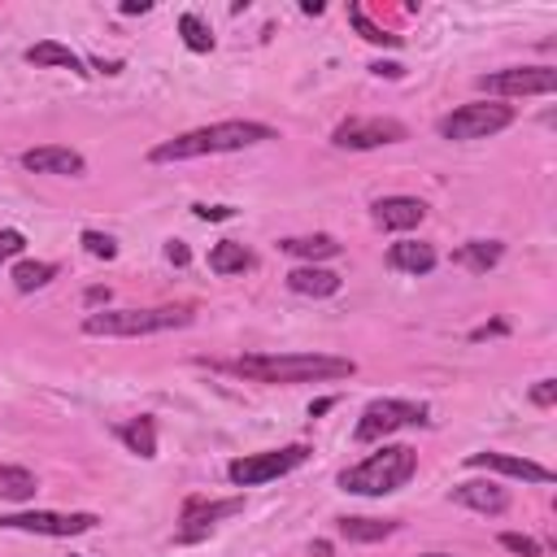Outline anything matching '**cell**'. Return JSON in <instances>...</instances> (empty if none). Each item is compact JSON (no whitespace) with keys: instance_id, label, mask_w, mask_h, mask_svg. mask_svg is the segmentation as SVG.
Instances as JSON below:
<instances>
[{"instance_id":"d6a6232c","label":"cell","mask_w":557,"mask_h":557,"mask_svg":"<svg viewBox=\"0 0 557 557\" xmlns=\"http://www.w3.org/2000/svg\"><path fill=\"white\" fill-rule=\"evenodd\" d=\"M165 257H170L174 265H187V261H191V252H187V244H183V239H170V244H165Z\"/></svg>"},{"instance_id":"ffe728a7","label":"cell","mask_w":557,"mask_h":557,"mask_svg":"<svg viewBox=\"0 0 557 557\" xmlns=\"http://www.w3.org/2000/svg\"><path fill=\"white\" fill-rule=\"evenodd\" d=\"M500 257H505V244H500V239H466V244L453 252V261L466 265L470 274H487Z\"/></svg>"},{"instance_id":"1f68e13d","label":"cell","mask_w":557,"mask_h":557,"mask_svg":"<svg viewBox=\"0 0 557 557\" xmlns=\"http://www.w3.org/2000/svg\"><path fill=\"white\" fill-rule=\"evenodd\" d=\"M191 213H196L200 222H226L235 209H231V205H191Z\"/></svg>"},{"instance_id":"f35d334b","label":"cell","mask_w":557,"mask_h":557,"mask_svg":"<svg viewBox=\"0 0 557 557\" xmlns=\"http://www.w3.org/2000/svg\"><path fill=\"white\" fill-rule=\"evenodd\" d=\"M331 405H335V400H331V396H326V400H313V405H309V418H318V413H326V409H331Z\"/></svg>"},{"instance_id":"4dcf8cb0","label":"cell","mask_w":557,"mask_h":557,"mask_svg":"<svg viewBox=\"0 0 557 557\" xmlns=\"http://www.w3.org/2000/svg\"><path fill=\"white\" fill-rule=\"evenodd\" d=\"M531 405L553 409V405H557V379H540V383L531 387Z\"/></svg>"},{"instance_id":"603a6c76","label":"cell","mask_w":557,"mask_h":557,"mask_svg":"<svg viewBox=\"0 0 557 557\" xmlns=\"http://www.w3.org/2000/svg\"><path fill=\"white\" fill-rule=\"evenodd\" d=\"M117 440H122L131 453H139V457H157V422H152L148 413L122 422V426H117Z\"/></svg>"},{"instance_id":"7a4b0ae2","label":"cell","mask_w":557,"mask_h":557,"mask_svg":"<svg viewBox=\"0 0 557 557\" xmlns=\"http://www.w3.org/2000/svg\"><path fill=\"white\" fill-rule=\"evenodd\" d=\"M265 139H278L274 126L265 122H248V117H235V122H213V126H196V131H183L174 139H161L148 161L152 165H170V161H191V157H218V152H244L252 144H265Z\"/></svg>"},{"instance_id":"484cf974","label":"cell","mask_w":557,"mask_h":557,"mask_svg":"<svg viewBox=\"0 0 557 557\" xmlns=\"http://www.w3.org/2000/svg\"><path fill=\"white\" fill-rule=\"evenodd\" d=\"M348 17H352V26L361 30V39H366V44H383V48H400V35H392V30H383V26H374V22L366 17V9H361V4H352V9H348Z\"/></svg>"},{"instance_id":"9c48e42d","label":"cell","mask_w":557,"mask_h":557,"mask_svg":"<svg viewBox=\"0 0 557 557\" xmlns=\"http://www.w3.org/2000/svg\"><path fill=\"white\" fill-rule=\"evenodd\" d=\"M400 139H409V126L396 117H348L331 131V144L348 148V152H370V148L400 144Z\"/></svg>"},{"instance_id":"f546056e","label":"cell","mask_w":557,"mask_h":557,"mask_svg":"<svg viewBox=\"0 0 557 557\" xmlns=\"http://www.w3.org/2000/svg\"><path fill=\"white\" fill-rule=\"evenodd\" d=\"M22 248H26V235H22L17 226H4V231H0V265L13 261V257H22Z\"/></svg>"},{"instance_id":"4316f807","label":"cell","mask_w":557,"mask_h":557,"mask_svg":"<svg viewBox=\"0 0 557 557\" xmlns=\"http://www.w3.org/2000/svg\"><path fill=\"white\" fill-rule=\"evenodd\" d=\"M178 35H183V44H187L191 52H209V48H213V35H209V26H205L196 13H183V17H178Z\"/></svg>"},{"instance_id":"ba28073f","label":"cell","mask_w":557,"mask_h":557,"mask_svg":"<svg viewBox=\"0 0 557 557\" xmlns=\"http://www.w3.org/2000/svg\"><path fill=\"white\" fill-rule=\"evenodd\" d=\"M96 513L78 509V513H57V509H30V513H4L0 527L4 531H26V535H48V540H70V535H87L96 531Z\"/></svg>"},{"instance_id":"52a82bcc","label":"cell","mask_w":557,"mask_h":557,"mask_svg":"<svg viewBox=\"0 0 557 557\" xmlns=\"http://www.w3.org/2000/svg\"><path fill=\"white\" fill-rule=\"evenodd\" d=\"M426 422V405H418V400H370L366 409H361V418H357V426H352V440L357 444H379V440H387L392 431H400V426H422Z\"/></svg>"},{"instance_id":"7402d4cb","label":"cell","mask_w":557,"mask_h":557,"mask_svg":"<svg viewBox=\"0 0 557 557\" xmlns=\"http://www.w3.org/2000/svg\"><path fill=\"white\" fill-rule=\"evenodd\" d=\"M400 522L396 518H335V531L352 544H374V540H387Z\"/></svg>"},{"instance_id":"ac0fdd59","label":"cell","mask_w":557,"mask_h":557,"mask_svg":"<svg viewBox=\"0 0 557 557\" xmlns=\"http://www.w3.org/2000/svg\"><path fill=\"white\" fill-rule=\"evenodd\" d=\"M278 248L287 257H300L305 265H318V261L339 257V239L335 235H287V239H278Z\"/></svg>"},{"instance_id":"8d00e7d4","label":"cell","mask_w":557,"mask_h":557,"mask_svg":"<svg viewBox=\"0 0 557 557\" xmlns=\"http://www.w3.org/2000/svg\"><path fill=\"white\" fill-rule=\"evenodd\" d=\"M148 9H152L148 0H126V4H122V13H148Z\"/></svg>"},{"instance_id":"5bb4252c","label":"cell","mask_w":557,"mask_h":557,"mask_svg":"<svg viewBox=\"0 0 557 557\" xmlns=\"http://www.w3.org/2000/svg\"><path fill=\"white\" fill-rule=\"evenodd\" d=\"M370 218L383 231H413L426 218V205L418 196H383V200L370 205Z\"/></svg>"},{"instance_id":"74e56055","label":"cell","mask_w":557,"mask_h":557,"mask_svg":"<svg viewBox=\"0 0 557 557\" xmlns=\"http://www.w3.org/2000/svg\"><path fill=\"white\" fill-rule=\"evenodd\" d=\"M309 553H313V557H331V540H313Z\"/></svg>"},{"instance_id":"e0dca14e","label":"cell","mask_w":557,"mask_h":557,"mask_svg":"<svg viewBox=\"0 0 557 557\" xmlns=\"http://www.w3.org/2000/svg\"><path fill=\"white\" fill-rule=\"evenodd\" d=\"M339 274L335 270H322V265H296V270H287V287L296 292V296H335L339 292Z\"/></svg>"},{"instance_id":"ab89813d","label":"cell","mask_w":557,"mask_h":557,"mask_svg":"<svg viewBox=\"0 0 557 557\" xmlns=\"http://www.w3.org/2000/svg\"><path fill=\"white\" fill-rule=\"evenodd\" d=\"M418 557H453V553H418Z\"/></svg>"},{"instance_id":"9a60e30c","label":"cell","mask_w":557,"mask_h":557,"mask_svg":"<svg viewBox=\"0 0 557 557\" xmlns=\"http://www.w3.org/2000/svg\"><path fill=\"white\" fill-rule=\"evenodd\" d=\"M453 500L466 505V509H474V513H492V518L509 509V492L500 483H492V479H466V483H457L453 487Z\"/></svg>"},{"instance_id":"5b68a950","label":"cell","mask_w":557,"mask_h":557,"mask_svg":"<svg viewBox=\"0 0 557 557\" xmlns=\"http://www.w3.org/2000/svg\"><path fill=\"white\" fill-rule=\"evenodd\" d=\"M513 104H500V100H470V104H457L453 113L440 117V139H487L505 126H513Z\"/></svg>"},{"instance_id":"83f0119b","label":"cell","mask_w":557,"mask_h":557,"mask_svg":"<svg viewBox=\"0 0 557 557\" xmlns=\"http://www.w3.org/2000/svg\"><path fill=\"white\" fill-rule=\"evenodd\" d=\"M83 248H87L91 257H100V261H113V257H117V239L104 235V231H83Z\"/></svg>"},{"instance_id":"8992f818","label":"cell","mask_w":557,"mask_h":557,"mask_svg":"<svg viewBox=\"0 0 557 557\" xmlns=\"http://www.w3.org/2000/svg\"><path fill=\"white\" fill-rule=\"evenodd\" d=\"M305 457H309V444H283V448H265V453H244V457H235L226 466V479L235 487H257V483L292 474L296 466H305Z\"/></svg>"},{"instance_id":"3957f363","label":"cell","mask_w":557,"mask_h":557,"mask_svg":"<svg viewBox=\"0 0 557 557\" xmlns=\"http://www.w3.org/2000/svg\"><path fill=\"white\" fill-rule=\"evenodd\" d=\"M196 309L191 305H152V309H91L83 318V335H104V339H135V335H161L191 326Z\"/></svg>"},{"instance_id":"cb8c5ba5","label":"cell","mask_w":557,"mask_h":557,"mask_svg":"<svg viewBox=\"0 0 557 557\" xmlns=\"http://www.w3.org/2000/svg\"><path fill=\"white\" fill-rule=\"evenodd\" d=\"M57 278V261H17L13 265V287L17 292H39Z\"/></svg>"},{"instance_id":"d590c367","label":"cell","mask_w":557,"mask_h":557,"mask_svg":"<svg viewBox=\"0 0 557 557\" xmlns=\"http://www.w3.org/2000/svg\"><path fill=\"white\" fill-rule=\"evenodd\" d=\"M487 335H505V322H492V326H479L470 339H487Z\"/></svg>"},{"instance_id":"e575fe53","label":"cell","mask_w":557,"mask_h":557,"mask_svg":"<svg viewBox=\"0 0 557 557\" xmlns=\"http://www.w3.org/2000/svg\"><path fill=\"white\" fill-rule=\"evenodd\" d=\"M370 70H374V74H379V78H400V74H405V70H400V65H396V61H374V65H370Z\"/></svg>"},{"instance_id":"30bf717a","label":"cell","mask_w":557,"mask_h":557,"mask_svg":"<svg viewBox=\"0 0 557 557\" xmlns=\"http://www.w3.org/2000/svg\"><path fill=\"white\" fill-rule=\"evenodd\" d=\"M479 87L487 96H548V91H557V70L553 65H509V70L483 74Z\"/></svg>"},{"instance_id":"d6986e66","label":"cell","mask_w":557,"mask_h":557,"mask_svg":"<svg viewBox=\"0 0 557 557\" xmlns=\"http://www.w3.org/2000/svg\"><path fill=\"white\" fill-rule=\"evenodd\" d=\"M26 61H30L35 70L57 65V70H70V74H87V70H83V57H78L74 48L57 44V39H39V44H30V48H26Z\"/></svg>"},{"instance_id":"4fadbf2b","label":"cell","mask_w":557,"mask_h":557,"mask_svg":"<svg viewBox=\"0 0 557 557\" xmlns=\"http://www.w3.org/2000/svg\"><path fill=\"white\" fill-rule=\"evenodd\" d=\"M22 170L78 178V174H87V161H83V152H74L70 144H39V148H26V152H22Z\"/></svg>"},{"instance_id":"f1b7e54d","label":"cell","mask_w":557,"mask_h":557,"mask_svg":"<svg viewBox=\"0 0 557 557\" xmlns=\"http://www.w3.org/2000/svg\"><path fill=\"white\" fill-rule=\"evenodd\" d=\"M500 548L505 553H518V557H544V544L531 540V535H518V531H505L500 535Z\"/></svg>"},{"instance_id":"d4e9b609","label":"cell","mask_w":557,"mask_h":557,"mask_svg":"<svg viewBox=\"0 0 557 557\" xmlns=\"http://www.w3.org/2000/svg\"><path fill=\"white\" fill-rule=\"evenodd\" d=\"M39 492V483H35V474L26 470V466H0V496H9V500H30Z\"/></svg>"},{"instance_id":"7c38bea8","label":"cell","mask_w":557,"mask_h":557,"mask_svg":"<svg viewBox=\"0 0 557 557\" xmlns=\"http://www.w3.org/2000/svg\"><path fill=\"white\" fill-rule=\"evenodd\" d=\"M470 470H487V474H509V479H522V483H553V470L531 461V457H513V453H470L466 457Z\"/></svg>"},{"instance_id":"6da1fadb","label":"cell","mask_w":557,"mask_h":557,"mask_svg":"<svg viewBox=\"0 0 557 557\" xmlns=\"http://www.w3.org/2000/svg\"><path fill=\"white\" fill-rule=\"evenodd\" d=\"M213 370H231L248 383H270V387H292V383H331L357 374L352 357H331V352H244L235 361H213Z\"/></svg>"},{"instance_id":"2e32d148","label":"cell","mask_w":557,"mask_h":557,"mask_svg":"<svg viewBox=\"0 0 557 557\" xmlns=\"http://www.w3.org/2000/svg\"><path fill=\"white\" fill-rule=\"evenodd\" d=\"M435 248L431 244H422V239H400V244H392L387 248V265L392 270H400V274H431L435 270Z\"/></svg>"},{"instance_id":"8fae6325","label":"cell","mask_w":557,"mask_h":557,"mask_svg":"<svg viewBox=\"0 0 557 557\" xmlns=\"http://www.w3.org/2000/svg\"><path fill=\"white\" fill-rule=\"evenodd\" d=\"M244 509V496H226V500H205V496H191L187 505H183V527L174 531V540L178 544H196V540H205L222 518H231V513H239Z\"/></svg>"},{"instance_id":"44dd1931","label":"cell","mask_w":557,"mask_h":557,"mask_svg":"<svg viewBox=\"0 0 557 557\" xmlns=\"http://www.w3.org/2000/svg\"><path fill=\"white\" fill-rule=\"evenodd\" d=\"M252 265H257V257H252V248L239 244V239H222V244L209 248V270H213V274H244V270H252Z\"/></svg>"},{"instance_id":"836d02e7","label":"cell","mask_w":557,"mask_h":557,"mask_svg":"<svg viewBox=\"0 0 557 557\" xmlns=\"http://www.w3.org/2000/svg\"><path fill=\"white\" fill-rule=\"evenodd\" d=\"M83 305H87V309L109 305V287H87V292H83Z\"/></svg>"},{"instance_id":"277c9868","label":"cell","mask_w":557,"mask_h":557,"mask_svg":"<svg viewBox=\"0 0 557 557\" xmlns=\"http://www.w3.org/2000/svg\"><path fill=\"white\" fill-rule=\"evenodd\" d=\"M413 474H418V448H409V444H383L366 461L339 470V487L352 492V496H387V492H400Z\"/></svg>"}]
</instances>
